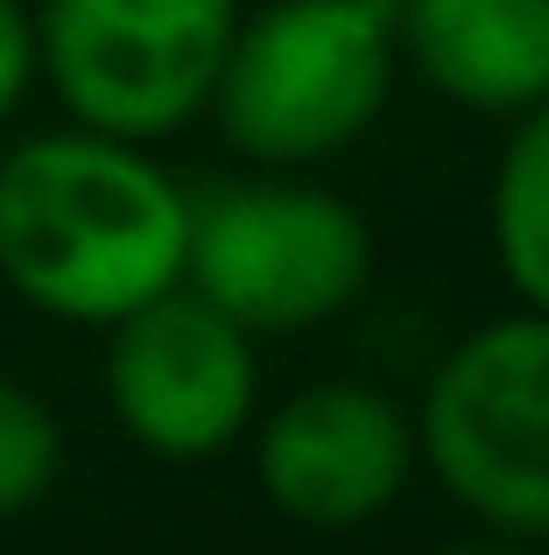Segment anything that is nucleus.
I'll list each match as a JSON object with an SVG mask.
<instances>
[{
  "label": "nucleus",
  "mask_w": 549,
  "mask_h": 555,
  "mask_svg": "<svg viewBox=\"0 0 549 555\" xmlns=\"http://www.w3.org/2000/svg\"><path fill=\"white\" fill-rule=\"evenodd\" d=\"M191 190L99 127H50L0 155V288L78 331H106L127 310L183 282Z\"/></svg>",
  "instance_id": "nucleus-1"
},
{
  "label": "nucleus",
  "mask_w": 549,
  "mask_h": 555,
  "mask_svg": "<svg viewBox=\"0 0 549 555\" xmlns=\"http://www.w3.org/2000/svg\"><path fill=\"white\" fill-rule=\"evenodd\" d=\"M395 8L401 0H268L240 14L212 85L219 134L268 169L353 149L395 92Z\"/></svg>",
  "instance_id": "nucleus-2"
},
{
  "label": "nucleus",
  "mask_w": 549,
  "mask_h": 555,
  "mask_svg": "<svg viewBox=\"0 0 549 555\" xmlns=\"http://www.w3.org/2000/svg\"><path fill=\"white\" fill-rule=\"evenodd\" d=\"M416 464L500 542H549V317L508 310L430 366Z\"/></svg>",
  "instance_id": "nucleus-3"
},
{
  "label": "nucleus",
  "mask_w": 549,
  "mask_h": 555,
  "mask_svg": "<svg viewBox=\"0 0 549 555\" xmlns=\"http://www.w3.org/2000/svg\"><path fill=\"white\" fill-rule=\"evenodd\" d=\"M183 282L254 338H296L367 296L373 232L353 197L289 169L219 183L191 197Z\"/></svg>",
  "instance_id": "nucleus-4"
},
{
  "label": "nucleus",
  "mask_w": 549,
  "mask_h": 555,
  "mask_svg": "<svg viewBox=\"0 0 549 555\" xmlns=\"http://www.w3.org/2000/svg\"><path fill=\"white\" fill-rule=\"evenodd\" d=\"M36 78L64 120L120 141H169L212 113L240 0H42Z\"/></svg>",
  "instance_id": "nucleus-5"
},
{
  "label": "nucleus",
  "mask_w": 549,
  "mask_h": 555,
  "mask_svg": "<svg viewBox=\"0 0 549 555\" xmlns=\"http://www.w3.org/2000/svg\"><path fill=\"white\" fill-rule=\"evenodd\" d=\"M106 408L163 464H212L261 415V338L191 282L106 324Z\"/></svg>",
  "instance_id": "nucleus-6"
},
{
  "label": "nucleus",
  "mask_w": 549,
  "mask_h": 555,
  "mask_svg": "<svg viewBox=\"0 0 549 555\" xmlns=\"http://www.w3.org/2000/svg\"><path fill=\"white\" fill-rule=\"evenodd\" d=\"M416 478V415L367 379H317L254 415V486L296 528H367Z\"/></svg>",
  "instance_id": "nucleus-7"
},
{
  "label": "nucleus",
  "mask_w": 549,
  "mask_h": 555,
  "mask_svg": "<svg viewBox=\"0 0 549 555\" xmlns=\"http://www.w3.org/2000/svg\"><path fill=\"white\" fill-rule=\"evenodd\" d=\"M395 42L430 92L486 120L549 92V0H401Z\"/></svg>",
  "instance_id": "nucleus-8"
},
{
  "label": "nucleus",
  "mask_w": 549,
  "mask_h": 555,
  "mask_svg": "<svg viewBox=\"0 0 549 555\" xmlns=\"http://www.w3.org/2000/svg\"><path fill=\"white\" fill-rule=\"evenodd\" d=\"M486 240H494V268L508 296L549 317V92L508 127L494 190H486Z\"/></svg>",
  "instance_id": "nucleus-9"
},
{
  "label": "nucleus",
  "mask_w": 549,
  "mask_h": 555,
  "mask_svg": "<svg viewBox=\"0 0 549 555\" xmlns=\"http://www.w3.org/2000/svg\"><path fill=\"white\" fill-rule=\"evenodd\" d=\"M64 478V422L42 393L0 373V520L36 514Z\"/></svg>",
  "instance_id": "nucleus-10"
},
{
  "label": "nucleus",
  "mask_w": 549,
  "mask_h": 555,
  "mask_svg": "<svg viewBox=\"0 0 549 555\" xmlns=\"http://www.w3.org/2000/svg\"><path fill=\"white\" fill-rule=\"evenodd\" d=\"M28 85H36V22L22 0H0V127L22 113Z\"/></svg>",
  "instance_id": "nucleus-11"
}]
</instances>
